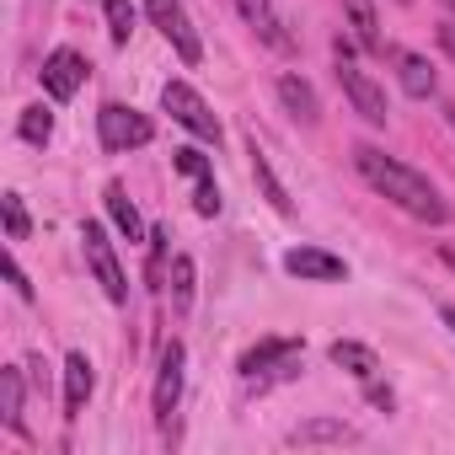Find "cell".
Returning a JSON list of instances; mask_svg holds the SVG:
<instances>
[{
    "label": "cell",
    "mask_w": 455,
    "mask_h": 455,
    "mask_svg": "<svg viewBox=\"0 0 455 455\" xmlns=\"http://www.w3.org/2000/svg\"><path fill=\"white\" fill-rule=\"evenodd\" d=\"M354 166H359V177H364L375 193H386V198H391L396 209H407L412 220H423V225H444V220H450L439 188H434L428 177H418L412 166H402L396 156H386V150H375V145H354Z\"/></svg>",
    "instance_id": "1"
},
{
    "label": "cell",
    "mask_w": 455,
    "mask_h": 455,
    "mask_svg": "<svg viewBox=\"0 0 455 455\" xmlns=\"http://www.w3.org/2000/svg\"><path fill=\"white\" fill-rule=\"evenodd\" d=\"M252 182L263 188V198H268V204H274L279 214H290V209H295V204H290V193H284V182L274 177V166H268V156L258 150V140H252Z\"/></svg>",
    "instance_id": "18"
},
{
    "label": "cell",
    "mask_w": 455,
    "mask_h": 455,
    "mask_svg": "<svg viewBox=\"0 0 455 455\" xmlns=\"http://www.w3.org/2000/svg\"><path fill=\"white\" fill-rule=\"evenodd\" d=\"M182 402V343H166L161 348V375H156V423L166 428L172 412Z\"/></svg>",
    "instance_id": "8"
},
{
    "label": "cell",
    "mask_w": 455,
    "mask_h": 455,
    "mask_svg": "<svg viewBox=\"0 0 455 455\" xmlns=\"http://www.w3.org/2000/svg\"><path fill=\"white\" fill-rule=\"evenodd\" d=\"M450 129H455V108H450Z\"/></svg>",
    "instance_id": "31"
},
{
    "label": "cell",
    "mask_w": 455,
    "mask_h": 455,
    "mask_svg": "<svg viewBox=\"0 0 455 455\" xmlns=\"http://www.w3.org/2000/svg\"><path fill=\"white\" fill-rule=\"evenodd\" d=\"M444 327H450V332H455V306H450V311H444Z\"/></svg>",
    "instance_id": "30"
},
{
    "label": "cell",
    "mask_w": 455,
    "mask_h": 455,
    "mask_svg": "<svg viewBox=\"0 0 455 455\" xmlns=\"http://www.w3.org/2000/svg\"><path fill=\"white\" fill-rule=\"evenodd\" d=\"M284 268H290L295 279H316V284H332V279L348 274L343 258H332V252H322V247H295V252L284 258Z\"/></svg>",
    "instance_id": "9"
},
{
    "label": "cell",
    "mask_w": 455,
    "mask_h": 455,
    "mask_svg": "<svg viewBox=\"0 0 455 455\" xmlns=\"http://www.w3.org/2000/svg\"><path fill=\"white\" fill-rule=\"evenodd\" d=\"M102 198H108V214H113V225H118V231H124L129 242H140V231H145V225H140V209L129 204V193H124V188L113 182V188H108Z\"/></svg>",
    "instance_id": "19"
},
{
    "label": "cell",
    "mask_w": 455,
    "mask_h": 455,
    "mask_svg": "<svg viewBox=\"0 0 455 455\" xmlns=\"http://www.w3.org/2000/svg\"><path fill=\"white\" fill-rule=\"evenodd\" d=\"M172 166L193 182H209V156H198V150H172Z\"/></svg>",
    "instance_id": "25"
},
{
    "label": "cell",
    "mask_w": 455,
    "mask_h": 455,
    "mask_svg": "<svg viewBox=\"0 0 455 455\" xmlns=\"http://www.w3.org/2000/svg\"><path fill=\"white\" fill-rule=\"evenodd\" d=\"M236 12H242V17H247L268 44H274V49H290V38L279 33V17H274V0H236Z\"/></svg>",
    "instance_id": "17"
},
{
    "label": "cell",
    "mask_w": 455,
    "mask_h": 455,
    "mask_svg": "<svg viewBox=\"0 0 455 455\" xmlns=\"http://www.w3.org/2000/svg\"><path fill=\"white\" fill-rule=\"evenodd\" d=\"M102 12H108L113 44H129V33H134V6H129V0H102Z\"/></svg>",
    "instance_id": "22"
},
{
    "label": "cell",
    "mask_w": 455,
    "mask_h": 455,
    "mask_svg": "<svg viewBox=\"0 0 455 455\" xmlns=\"http://www.w3.org/2000/svg\"><path fill=\"white\" fill-rule=\"evenodd\" d=\"M444 6H450V12H455V0H444Z\"/></svg>",
    "instance_id": "32"
},
{
    "label": "cell",
    "mask_w": 455,
    "mask_h": 455,
    "mask_svg": "<svg viewBox=\"0 0 455 455\" xmlns=\"http://www.w3.org/2000/svg\"><path fill=\"white\" fill-rule=\"evenodd\" d=\"M391 60H396V76H402V92H407V97H434L439 81H434V65H428L423 54H407V49H402V54H391Z\"/></svg>",
    "instance_id": "12"
},
{
    "label": "cell",
    "mask_w": 455,
    "mask_h": 455,
    "mask_svg": "<svg viewBox=\"0 0 455 455\" xmlns=\"http://www.w3.org/2000/svg\"><path fill=\"white\" fill-rule=\"evenodd\" d=\"M343 12H348V28H354V38H359V49H370V54H386V44H380V22H375V6L370 0H343Z\"/></svg>",
    "instance_id": "15"
},
{
    "label": "cell",
    "mask_w": 455,
    "mask_h": 455,
    "mask_svg": "<svg viewBox=\"0 0 455 455\" xmlns=\"http://www.w3.org/2000/svg\"><path fill=\"white\" fill-rule=\"evenodd\" d=\"M279 102H284L300 124H316V118H322V102H316L311 81H300V76H279Z\"/></svg>",
    "instance_id": "13"
},
{
    "label": "cell",
    "mask_w": 455,
    "mask_h": 455,
    "mask_svg": "<svg viewBox=\"0 0 455 455\" xmlns=\"http://www.w3.org/2000/svg\"><path fill=\"white\" fill-rule=\"evenodd\" d=\"M0 209H6V236H12V242H28V231H33V225H28V209H22V198H17V193H6V198H0Z\"/></svg>",
    "instance_id": "24"
},
{
    "label": "cell",
    "mask_w": 455,
    "mask_h": 455,
    "mask_svg": "<svg viewBox=\"0 0 455 455\" xmlns=\"http://www.w3.org/2000/svg\"><path fill=\"white\" fill-rule=\"evenodd\" d=\"M92 386H97L92 359H86V354H70V359H65V418H81V412H86Z\"/></svg>",
    "instance_id": "10"
},
{
    "label": "cell",
    "mask_w": 455,
    "mask_h": 455,
    "mask_svg": "<svg viewBox=\"0 0 455 455\" xmlns=\"http://www.w3.org/2000/svg\"><path fill=\"white\" fill-rule=\"evenodd\" d=\"M81 81H86V60H81L76 49H54V54L44 60V92H49L54 102H70V97L81 92Z\"/></svg>",
    "instance_id": "7"
},
{
    "label": "cell",
    "mask_w": 455,
    "mask_h": 455,
    "mask_svg": "<svg viewBox=\"0 0 455 455\" xmlns=\"http://www.w3.org/2000/svg\"><path fill=\"white\" fill-rule=\"evenodd\" d=\"M17 129H22L28 145H49V134H54V113H49V108H28Z\"/></svg>",
    "instance_id": "21"
},
{
    "label": "cell",
    "mask_w": 455,
    "mask_h": 455,
    "mask_svg": "<svg viewBox=\"0 0 455 455\" xmlns=\"http://www.w3.org/2000/svg\"><path fill=\"white\" fill-rule=\"evenodd\" d=\"M97 134H102V150H134V145L150 140V124L124 102H102L97 108Z\"/></svg>",
    "instance_id": "6"
},
{
    "label": "cell",
    "mask_w": 455,
    "mask_h": 455,
    "mask_svg": "<svg viewBox=\"0 0 455 455\" xmlns=\"http://www.w3.org/2000/svg\"><path fill=\"white\" fill-rule=\"evenodd\" d=\"M0 412L12 428H22V370H0Z\"/></svg>",
    "instance_id": "20"
},
{
    "label": "cell",
    "mask_w": 455,
    "mask_h": 455,
    "mask_svg": "<svg viewBox=\"0 0 455 455\" xmlns=\"http://www.w3.org/2000/svg\"><path fill=\"white\" fill-rule=\"evenodd\" d=\"M338 86H343V97L354 102V113H359L364 124H375V129H380V124L391 118V108H386V92H380V86H375V81H370V76H364L354 60H338Z\"/></svg>",
    "instance_id": "5"
},
{
    "label": "cell",
    "mask_w": 455,
    "mask_h": 455,
    "mask_svg": "<svg viewBox=\"0 0 455 455\" xmlns=\"http://www.w3.org/2000/svg\"><path fill=\"white\" fill-rule=\"evenodd\" d=\"M172 300H177V311L193 306V258H177L172 263Z\"/></svg>",
    "instance_id": "23"
},
{
    "label": "cell",
    "mask_w": 455,
    "mask_h": 455,
    "mask_svg": "<svg viewBox=\"0 0 455 455\" xmlns=\"http://www.w3.org/2000/svg\"><path fill=\"white\" fill-rule=\"evenodd\" d=\"M161 108H166L182 129H193L198 140H214V145H220V118L209 113V102H204L188 81H166V86H161Z\"/></svg>",
    "instance_id": "3"
},
{
    "label": "cell",
    "mask_w": 455,
    "mask_h": 455,
    "mask_svg": "<svg viewBox=\"0 0 455 455\" xmlns=\"http://www.w3.org/2000/svg\"><path fill=\"white\" fill-rule=\"evenodd\" d=\"M348 439H354V428L338 418H316V423L290 428V444H348Z\"/></svg>",
    "instance_id": "16"
},
{
    "label": "cell",
    "mask_w": 455,
    "mask_h": 455,
    "mask_svg": "<svg viewBox=\"0 0 455 455\" xmlns=\"http://www.w3.org/2000/svg\"><path fill=\"white\" fill-rule=\"evenodd\" d=\"M81 242H86V263H92L102 295H108L113 306H124V300H129V279H124V268H118V252H113L108 231H102L97 220H86V225H81Z\"/></svg>",
    "instance_id": "2"
},
{
    "label": "cell",
    "mask_w": 455,
    "mask_h": 455,
    "mask_svg": "<svg viewBox=\"0 0 455 455\" xmlns=\"http://www.w3.org/2000/svg\"><path fill=\"white\" fill-rule=\"evenodd\" d=\"M145 12H150V22L161 28V38L177 49L182 65H198V60H204V44H198L193 22H188V12H182V0H145Z\"/></svg>",
    "instance_id": "4"
},
{
    "label": "cell",
    "mask_w": 455,
    "mask_h": 455,
    "mask_svg": "<svg viewBox=\"0 0 455 455\" xmlns=\"http://www.w3.org/2000/svg\"><path fill=\"white\" fill-rule=\"evenodd\" d=\"M439 49L455 60V22H439Z\"/></svg>",
    "instance_id": "28"
},
{
    "label": "cell",
    "mask_w": 455,
    "mask_h": 455,
    "mask_svg": "<svg viewBox=\"0 0 455 455\" xmlns=\"http://www.w3.org/2000/svg\"><path fill=\"white\" fill-rule=\"evenodd\" d=\"M193 204H198V214H220V188H214V177L198 182V198H193Z\"/></svg>",
    "instance_id": "26"
},
{
    "label": "cell",
    "mask_w": 455,
    "mask_h": 455,
    "mask_svg": "<svg viewBox=\"0 0 455 455\" xmlns=\"http://www.w3.org/2000/svg\"><path fill=\"white\" fill-rule=\"evenodd\" d=\"M295 354H300V338H268V343H258V348H247V354H242V375H247V380H258L263 370L290 364Z\"/></svg>",
    "instance_id": "11"
},
{
    "label": "cell",
    "mask_w": 455,
    "mask_h": 455,
    "mask_svg": "<svg viewBox=\"0 0 455 455\" xmlns=\"http://www.w3.org/2000/svg\"><path fill=\"white\" fill-rule=\"evenodd\" d=\"M439 258H444V268H450V274H455V247H444V252H439Z\"/></svg>",
    "instance_id": "29"
},
{
    "label": "cell",
    "mask_w": 455,
    "mask_h": 455,
    "mask_svg": "<svg viewBox=\"0 0 455 455\" xmlns=\"http://www.w3.org/2000/svg\"><path fill=\"white\" fill-rule=\"evenodd\" d=\"M327 354H332V364H338V370H348V375H359V380H375V370H380L375 348H364V343H343V338H338Z\"/></svg>",
    "instance_id": "14"
},
{
    "label": "cell",
    "mask_w": 455,
    "mask_h": 455,
    "mask_svg": "<svg viewBox=\"0 0 455 455\" xmlns=\"http://www.w3.org/2000/svg\"><path fill=\"white\" fill-rule=\"evenodd\" d=\"M6 279L17 284V295H22V300H33V284H28V274H22L17 263H6Z\"/></svg>",
    "instance_id": "27"
}]
</instances>
